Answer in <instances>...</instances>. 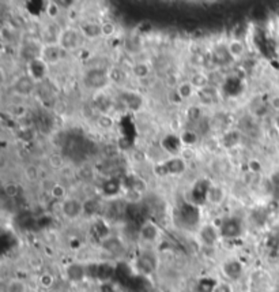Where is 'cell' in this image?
Segmentation results:
<instances>
[{
	"instance_id": "6",
	"label": "cell",
	"mask_w": 279,
	"mask_h": 292,
	"mask_svg": "<svg viewBox=\"0 0 279 292\" xmlns=\"http://www.w3.org/2000/svg\"><path fill=\"white\" fill-rule=\"evenodd\" d=\"M61 45L64 48L75 47L77 45V34L71 30H67L61 36Z\"/></svg>"
},
{
	"instance_id": "7",
	"label": "cell",
	"mask_w": 279,
	"mask_h": 292,
	"mask_svg": "<svg viewBox=\"0 0 279 292\" xmlns=\"http://www.w3.org/2000/svg\"><path fill=\"white\" fill-rule=\"evenodd\" d=\"M191 85L194 88H197V89H203V88H206L208 85V78L206 75H203V74H195L192 77Z\"/></svg>"
},
{
	"instance_id": "18",
	"label": "cell",
	"mask_w": 279,
	"mask_h": 292,
	"mask_svg": "<svg viewBox=\"0 0 279 292\" xmlns=\"http://www.w3.org/2000/svg\"><path fill=\"white\" fill-rule=\"evenodd\" d=\"M271 105H273L274 109L279 111V96H275V97H273V100H271Z\"/></svg>"
},
{
	"instance_id": "12",
	"label": "cell",
	"mask_w": 279,
	"mask_h": 292,
	"mask_svg": "<svg viewBox=\"0 0 279 292\" xmlns=\"http://www.w3.org/2000/svg\"><path fill=\"white\" fill-rule=\"evenodd\" d=\"M49 162H51L52 168H61L64 164V160L60 155H52L49 159Z\"/></svg>"
},
{
	"instance_id": "3",
	"label": "cell",
	"mask_w": 279,
	"mask_h": 292,
	"mask_svg": "<svg viewBox=\"0 0 279 292\" xmlns=\"http://www.w3.org/2000/svg\"><path fill=\"white\" fill-rule=\"evenodd\" d=\"M226 49H227V52L230 55V58H233V59H238V58H241L244 55L245 47H244L241 40L234 38V40H232V41L229 42V45H227Z\"/></svg>"
},
{
	"instance_id": "10",
	"label": "cell",
	"mask_w": 279,
	"mask_h": 292,
	"mask_svg": "<svg viewBox=\"0 0 279 292\" xmlns=\"http://www.w3.org/2000/svg\"><path fill=\"white\" fill-rule=\"evenodd\" d=\"M134 72H135V75L139 78L143 77H147L149 75V67L147 65H144V63H140V65H137V66L134 67Z\"/></svg>"
},
{
	"instance_id": "4",
	"label": "cell",
	"mask_w": 279,
	"mask_h": 292,
	"mask_svg": "<svg viewBox=\"0 0 279 292\" xmlns=\"http://www.w3.org/2000/svg\"><path fill=\"white\" fill-rule=\"evenodd\" d=\"M200 236H202V239L204 240V243H207L208 246H211L215 243L217 236H218V232H217V229H215L214 227L208 226L203 228Z\"/></svg>"
},
{
	"instance_id": "14",
	"label": "cell",
	"mask_w": 279,
	"mask_h": 292,
	"mask_svg": "<svg viewBox=\"0 0 279 292\" xmlns=\"http://www.w3.org/2000/svg\"><path fill=\"white\" fill-rule=\"evenodd\" d=\"M64 193V187L61 185H55L54 187H52V190H51V194H52V197L54 198H63Z\"/></svg>"
},
{
	"instance_id": "19",
	"label": "cell",
	"mask_w": 279,
	"mask_h": 292,
	"mask_svg": "<svg viewBox=\"0 0 279 292\" xmlns=\"http://www.w3.org/2000/svg\"><path fill=\"white\" fill-rule=\"evenodd\" d=\"M183 156H184L185 160H188V159H191V157L194 156V152L191 149H185L184 152H183Z\"/></svg>"
},
{
	"instance_id": "8",
	"label": "cell",
	"mask_w": 279,
	"mask_h": 292,
	"mask_svg": "<svg viewBox=\"0 0 279 292\" xmlns=\"http://www.w3.org/2000/svg\"><path fill=\"white\" fill-rule=\"evenodd\" d=\"M8 292H26V286L24 281L21 280H12L8 287H7Z\"/></svg>"
},
{
	"instance_id": "16",
	"label": "cell",
	"mask_w": 279,
	"mask_h": 292,
	"mask_svg": "<svg viewBox=\"0 0 279 292\" xmlns=\"http://www.w3.org/2000/svg\"><path fill=\"white\" fill-rule=\"evenodd\" d=\"M47 12L51 18L57 17V14H59V6H57V3H51V4L47 7Z\"/></svg>"
},
{
	"instance_id": "11",
	"label": "cell",
	"mask_w": 279,
	"mask_h": 292,
	"mask_svg": "<svg viewBox=\"0 0 279 292\" xmlns=\"http://www.w3.org/2000/svg\"><path fill=\"white\" fill-rule=\"evenodd\" d=\"M114 32H116V28H114V25H113L112 22H105V24L101 26V33L104 36H112Z\"/></svg>"
},
{
	"instance_id": "17",
	"label": "cell",
	"mask_w": 279,
	"mask_h": 292,
	"mask_svg": "<svg viewBox=\"0 0 279 292\" xmlns=\"http://www.w3.org/2000/svg\"><path fill=\"white\" fill-rule=\"evenodd\" d=\"M4 193L8 197H15L18 194V186L17 185H7L4 187Z\"/></svg>"
},
{
	"instance_id": "20",
	"label": "cell",
	"mask_w": 279,
	"mask_h": 292,
	"mask_svg": "<svg viewBox=\"0 0 279 292\" xmlns=\"http://www.w3.org/2000/svg\"><path fill=\"white\" fill-rule=\"evenodd\" d=\"M250 167H251V171H253V172H259V171H260V167L256 164L255 161H252V162H251Z\"/></svg>"
},
{
	"instance_id": "1",
	"label": "cell",
	"mask_w": 279,
	"mask_h": 292,
	"mask_svg": "<svg viewBox=\"0 0 279 292\" xmlns=\"http://www.w3.org/2000/svg\"><path fill=\"white\" fill-rule=\"evenodd\" d=\"M221 232L226 238H236L241 232V226H240V223H237V221L230 220L221 226Z\"/></svg>"
},
{
	"instance_id": "9",
	"label": "cell",
	"mask_w": 279,
	"mask_h": 292,
	"mask_svg": "<svg viewBox=\"0 0 279 292\" xmlns=\"http://www.w3.org/2000/svg\"><path fill=\"white\" fill-rule=\"evenodd\" d=\"M192 85L191 84H183V85H180L178 86V90H177V93L180 95V97L184 100V98H188L191 95H192Z\"/></svg>"
},
{
	"instance_id": "15",
	"label": "cell",
	"mask_w": 279,
	"mask_h": 292,
	"mask_svg": "<svg viewBox=\"0 0 279 292\" xmlns=\"http://www.w3.org/2000/svg\"><path fill=\"white\" fill-rule=\"evenodd\" d=\"M98 125L101 126L102 129H111L113 126V120L109 116H100L98 118Z\"/></svg>"
},
{
	"instance_id": "2",
	"label": "cell",
	"mask_w": 279,
	"mask_h": 292,
	"mask_svg": "<svg viewBox=\"0 0 279 292\" xmlns=\"http://www.w3.org/2000/svg\"><path fill=\"white\" fill-rule=\"evenodd\" d=\"M63 212H64V216H67V217L75 219V217H78L82 213V205L78 201H74V199L65 201L63 203Z\"/></svg>"
},
{
	"instance_id": "5",
	"label": "cell",
	"mask_w": 279,
	"mask_h": 292,
	"mask_svg": "<svg viewBox=\"0 0 279 292\" xmlns=\"http://www.w3.org/2000/svg\"><path fill=\"white\" fill-rule=\"evenodd\" d=\"M140 236L147 242H153L158 236V229L151 224H146L140 228Z\"/></svg>"
},
{
	"instance_id": "13",
	"label": "cell",
	"mask_w": 279,
	"mask_h": 292,
	"mask_svg": "<svg viewBox=\"0 0 279 292\" xmlns=\"http://www.w3.org/2000/svg\"><path fill=\"white\" fill-rule=\"evenodd\" d=\"M25 173H26V176H28L29 180H36L38 178V169L34 165H29V167L26 168Z\"/></svg>"
}]
</instances>
